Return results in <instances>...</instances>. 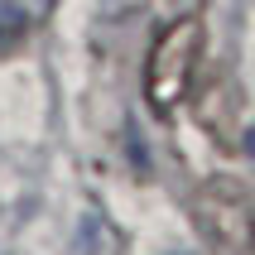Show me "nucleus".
<instances>
[{
	"label": "nucleus",
	"instance_id": "nucleus-1",
	"mask_svg": "<svg viewBox=\"0 0 255 255\" xmlns=\"http://www.w3.org/2000/svg\"><path fill=\"white\" fill-rule=\"evenodd\" d=\"M202 53H207V29H202V19L183 14V19H173V24L159 29V39L144 53V101L159 116H173L193 97L198 72H202Z\"/></svg>",
	"mask_w": 255,
	"mask_h": 255
},
{
	"label": "nucleus",
	"instance_id": "nucleus-2",
	"mask_svg": "<svg viewBox=\"0 0 255 255\" xmlns=\"http://www.w3.org/2000/svg\"><path fill=\"white\" fill-rule=\"evenodd\" d=\"M188 212L207 255H255V198L246 193V183L227 173L202 178Z\"/></svg>",
	"mask_w": 255,
	"mask_h": 255
},
{
	"label": "nucleus",
	"instance_id": "nucleus-3",
	"mask_svg": "<svg viewBox=\"0 0 255 255\" xmlns=\"http://www.w3.org/2000/svg\"><path fill=\"white\" fill-rule=\"evenodd\" d=\"M246 144H251V154H255V130H251V140H246Z\"/></svg>",
	"mask_w": 255,
	"mask_h": 255
}]
</instances>
